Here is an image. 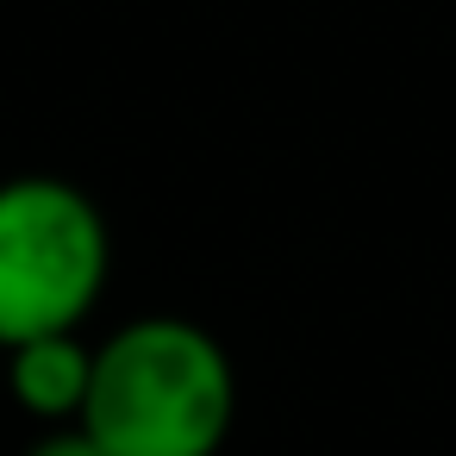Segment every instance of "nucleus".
<instances>
[{"instance_id":"20e7f679","label":"nucleus","mask_w":456,"mask_h":456,"mask_svg":"<svg viewBox=\"0 0 456 456\" xmlns=\"http://www.w3.org/2000/svg\"><path fill=\"white\" fill-rule=\"evenodd\" d=\"M26 456H101V444H94L82 425H51V431H45Z\"/></svg>"},{"instance_id":"f257e3e1","label":"nucleus","mask_w":456,"mask_h":456,"mask_svg":"<svg viewBox=\"0 0 456 456\" xmlns=\"http://www.w3.org/2000/svg\"><path fill=\"white\" fill-rule=\"evenodd\" d=\"M238 412L225 344L194 319H132L94 350L82 431L101 456H219Z\"/></svg>"},{"instance_id":"f03ea898","label":"nucleus","mask_w":456,"mask_h":456,"mask_svg":"<svg viewBox=\"0 0 456 456\" xmlns=\"http://www.w3.org/2000/svg\"><path fill=\"white\" fill-rule=\"evenodd\" d=\"M113 269L101 207L63 175L0 182V350L82 331Z\"/></svg>"},{"instance_id":"7ed1b4c3","label":"nucleus","mask_w":456,"mask_h":456,"mask_svg":"<svg viewBox=\"0 0 456 456\" xmlns=\"http://www.w3.org/2000/svg\"><path fill=\"white\" fill-rule=\"evenodd\" d=\"M0 375H7L13 400L45 419V425H76L82 400H88V375H94V350L76 331L57 338H26L13 350H0Z\"/></svg>"}]
</instances>
